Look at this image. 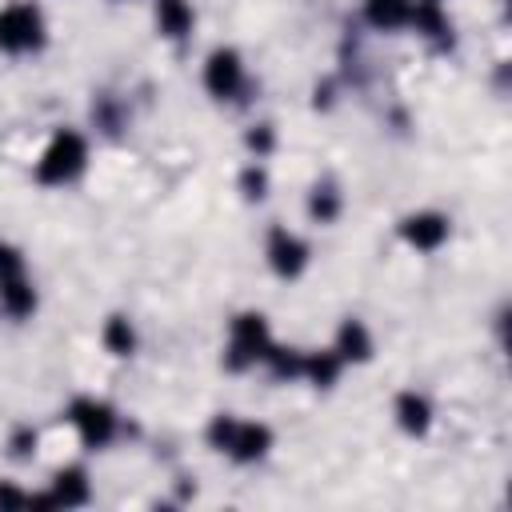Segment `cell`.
<instances>
[{"label": "cell", "mask_w": 512, "mask_h": 512, "mask_svg": "<svg viewBox=\"0 0 512 512\" xmlns=\"http://www.w3.org/2000/svg\"><path fill=\"white\" fill-rule=\"evenodd\" d=\"M48 496H52V508H76V504H84V500H88V476H84V468H64V472H56Z\"/></svg>", "instance_id": "cell-12"}, {"label": "cell", "mask_w": 512, "mask_h": 512, "mask_svg": "<svg viewBox=\"0 0 512 512\" xmlns=\"http://www.w3.org/2000/svg\"><path fill=\"white\" fill-rule=\"evenodd\" d=\"M88 160V144L80 132H56L44 148V156L36 160V180L40 184H68L72 176H80Z\"/></svg>", "instance_id": "cell-2"}, {"label": "cell", "mask_w": 512, "mask_h": 512, "mask_svg": "<svg viewBox=\"0 0 512 512\" xmlns=\"http://www.w3.org/2000/svg\"><path fill=\"white\" fill-rule=\"evenodd\" d=\"M208 440H212V448L228 452L232 460H240V464H252V460H260V456L268 452V444H272V432H268L264 424H256V420L216 416V420L208 424Z\"/></svg>", "instance_id": "cell-1"}, {"label": "cell", "mask_w": 512, "mask_h": 512, "mask_svg": "<svg viewBox=\"0 0 512 512\" xmlns=\"http://www.w3.org/2000/svg\"><path fill=\"white\" fill-rule=\"evenodd\" d=\"M240 84H244V64H240V56H236L232 48H216V52L208 56V64H204V88H208L212 96L228 100V96L240 92Z\"/></svg>", "instance_id": "cell-7"}, {"label": "cell", "mask_w": 512, "mask_h": 512, "mask_svg": "<svg viewBox=\"0 0 512 512\" xmlns=\"http://www.w3.org/2000/svg\"><path fill=\"white\" fill-rule=\"evenodd\" d=\"M240 188H244V196H248V200H260V196H264V188H268V180H264V172H260V168H248V172L240 176Z\"/></svg>", "instance_id": "cell-20"}, {"label": "cell", "mask_w": 512, "mask_h": 512, "mask_svg": "<svg viewBox=\"0 0 512 512\" xmlns=\"http://www.w3.org/2000/svg\"><path fill=\"white\" fill-rule=\"evenodd\" d=\"M68 420H72V428L80 432L84 448H104V444L112 440V432H116V412H112L104 400H88V396L72 400Z\"/></svg>", "instance_id": "cell-6"}, {"label": "cell", "mask_w": 512, "mask_h": 512, "mask_svg": "<svg viewBox=\"0 0 512 512\" xmlns=\"http://www.w3.org/2000/svg\"><path fill=\"white\" fill-rule=\"evenodd\" d=\"M264 360H268L272 376H280V380H284V376L292 380V376H300V368H304V352H296V348H276V344H272Z\"/></svg>", "instance_id": "cell-19"}, {"label": "cell", "mask_w": 512, "mask_h": 512, "mask_svg": "<svg viewBox=\"0 0 512 512\" xmlns=\"http://www.w3.org/2000/svg\"><path fill=\"white\" fill-rule=\"evenodd\" d=\"M412 0H364V16L372 28H400L408 24Z\"/></svg>", "instance_id": "cell-15"}, {"label": "cell", "mask_w": 512, "mask_h": 512, "mask_svg": "<svg viewBox=\"0 0 512 512\" xmlns=\"http://www.w3.org/2000/svg\"><path fill=\"white\" fill-rule=\"evenodd\" d=\"M332 352H336L344 364H348V360H356V364L368 360V356H372V336H368V328H364L360 320H344L340 332H336V348H332Z\"/></svg>", "instance_id": "cell-11"}, {"label": "cell", "mask_w": 512, "mask_h": 512, "mask_svg": "<svg viewBox=\"0 0 512 512\" xmlns=\"http://www.w3.org/2000/svg\"><path fill=\"white\" fill-rule=\"evenodd\" d=\"M104 348H108L112 356H128V352L136 348V332H132V324H128L124 316H112V320L104 324Z\"/></svg>", "instance_id": "cell-18"}, {"label": "cell", "mask_w": 512, "mask_h": 512, "mask_svg": "<svg viewBox=\"0 0 512 512\" xmlns=\"http://www.w3.org/2000/svg\"><path fill=\"white\" fill-rule=\"evenodd\" d=\"M408 24L440 44L452 40V28H448V16L440 12V0H412V12H408Z\"/></svg>", "instance_id": "cell-10"}, {"label": "cell", "mask_w": 512, "mask_h": 512, "mask_svg": "<svg viewBox=\"0 0 512 512\" xmlns=\"http://www.w3.org/2000/svg\"><path fill=\"white\" fill-rule=\"evenodd\" d=\"M156 24H160V32L172 36V40L188 36V28H192V8H188V0H156Z\"/></svg>", "instance_id": "cell-14"}, {"label": "cell", "mask_w": 512, "mask_h": 512, "mask_svg": "<svg viewBox=\"0 0 512 512\" xmlns=\"http://www.w3.org/2000/svg\"><path fill=\"white\" fill-rule=\"evenodd\" d=\"M0 308L8 316H32L36 308V292H32V280L24 272V256L0 240Z\"/></svg>", "instance_id": "cell-4"}, {"label": "cell", "mask_w": 512, "mask_h": 512, "mask_svg": "<svg viewBox=\"0 0 512 512\" xmlns=\"http://www.w3.org/2000/svg\"><path fill=\"white\" fill-rule=\"evenodd\" d=\"M400 236H404L412 248L432 252V248H440V244L448 240V220H444L440 212H416V216H408V220L400 224Z\"/></svg>", "instance_id": "cell-9"}, {"label": "cell", "mask_w": 512, "mask_h": 512, "mask_svg": "<svg viewBox=\"0 0 512 512\" xmlns=\"http://www.w3.org/2000/svg\"><path fill=\"white\" fill-rule=\"evenodd\" d=\"M396 420H400V428H404L408 436H420V432H428V424H432V408H428L424 396L400 392V396H396Z\"/></svg>", "instance_id": "cell-13"}, {"label": "cell", "mask_w": 512, "mask_h": 512, "mask_svg": "<svg viewBox=\"0 0 512 512\" xmlns=\"http://www.w3.org/2000/svg\"><path fill=\"white\" fill-rule=\"evenodd\" d=\"M248 144H252V148H260V152H264V148H268V144H272V132H268V128H256V132H252V136H248Z\"/></svg>", "instance_id": "cell-23"}, {"label": "cell", "mask_w": 512, "mask_h": 512, "mask_svg": "<svg viewBox=\"0 0 512 512\" xmlns=\"http://www.w3.org/2000/svg\"><path fill=\"white\" fill-rule=\"evenodd\" d=\"M340 356L336 352H304V368H300V376H308L312 384H320V388H328L336 376H340Z\"/></svg>", "instance_id": "cell-16"}, {"label": "cell", "mask_w": 512, "mask_h": 512, "mask_svg": "<svg viewBox=\"0 0 512 512\" xmlns=\"http://www.w3.org/2000/svg\"><path fill=\"white\" fill-rule=\"evenodd\" d=\"M24 504H28V496H24V492H16V488L0 484V508H24Z\"/></svg>", "instance_id": "cell-22"}, {"label": "cell", "mask_w": 512, "mask_h": 512, "mask_svg": "<svg viewBox=\"0 0 512 512\" xmlns=\"http://www.w3.org/2000/svg\"><path fill=\"white\" fill-rule=\"evenodd\" d=\"M268 348H272L268 320H264L260 312H240V316L232 320V328H228L224 364H228L232 372H240V368H248V364H256V360H264Z\"/></svg>", "instance_id": "cell-3"}, {"label": "cell", "mask_w": 512, "mask_h": 512, "mask_svg": "<svg viewBox=\"0 0 512 512\" xmlns=\"http://www.w3.org/2000/svg\"><path fill=\"white\" fill-rule=\"evenodd\" d=\"M336 212H340V192L332 184H316L312 196H308V216L328 224V220H336Z\"/></svg>", "instance_id": "cell-17"}, {"label": "cell", "mask_w": 512, "mask_h": 512, "mask_svg": "<svg viewBox=\"0 0 512 512\" xmlns=\"http://www.w3.org/2000/svg\"><path fill=\"white\" fill-rule=\"evenodd\" d=\"M44 44V20H40V8L20 0V4H8L0 8V48L4 52H32Z\"/></svg>", "instance_id": "cell-5"}, {"label": "cell", "mask_w": 512, "mask_h": 512, "mask_svg": "<svg viewBox=\"0 0 512 512\" xmlns=\"http://www.w3.org/2000/svg\"><path fill=\"white\" fill-rule=\"evenodd\" d=\"M268 264L284 280L300 276L304 264H308V244L296 232H288V228H272V236H268Z\"/></svg>", "instance_id": "cell-8"}, {"label": "cell", "mask_w": 512, "mask_h": 512, "mask_svg": "<svg viewBox=\"0 0 512 512\" xmlns=\"http://www.w3.org/2000/svg\"><path fill=\"white\" fill-rule=\"evenodd\" d=\"M32 448H36V432H32V428H20V432L12 436V452H16V456H28Z\"/></svg>", "instance_id": "cell-21"}]
</instances>
